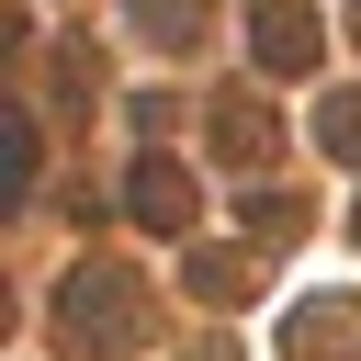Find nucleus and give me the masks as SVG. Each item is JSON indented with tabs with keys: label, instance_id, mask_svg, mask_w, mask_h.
<instances>
[{
	"label": "nucleus",
	"instance_id": "nucleus-1",
	"mask_svg": "<svg viewBox=\"0 0 361 361\" xmlns=\"http://www.w3.org/2000/svg\"><path fill=\"white\" fill-rule=\"evenodd\" d=\"M135 214H147V226H180V214H192V180H180L169 158H147V169H135Z\"/></svg>",
	"mask_w": 361,
	"mask_h": 361
},
{
	"label": "nucleus",
	"instance_id": "nucleus-2",
	"mask_svg": "<svg viewBox=\"0 0 361 361\" xmlns=\"http://www.w3.org/2000/svg\"><path fill=\"white\" fill-rule=\"evenodd\" d=\"M259 56H271V68H305V56H316V23H305V11H259Z\"/></svg>",
	"mask_w": 361,
	"mask_h": 361
}]
</instances>
